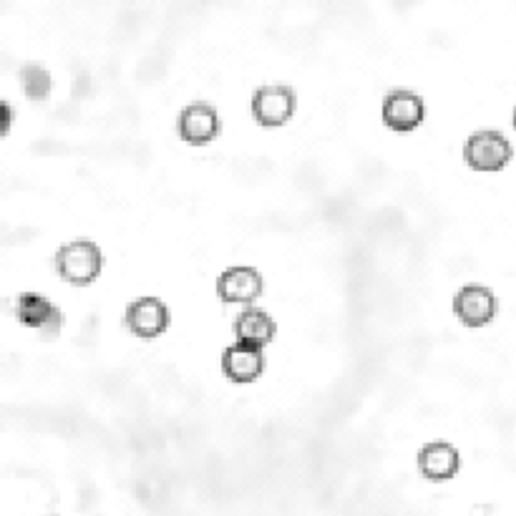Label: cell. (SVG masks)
Masks as SVG:
<instances>
[{
	"mask_svg": "<svg viewBox=\"0 0 516 516\" xmlns=\"http://www.w3.org/2000/svg\"><path fill=\"white\" fill-rule=\"evenodd\" d=\"M104 265V252L89 237L66 242L53 255V270H56V275L63 277L73 287H89L101 275Z\"/></svg>",
	"mask_w": 516,
	"mask_h": 516,
	"instance_id": "1",
	"label": "cell"
},
{
	"mask_svg": "<svg viewBox=\"0 0 516 516\" xmlns=\"http://www.w3.org/2000/svg\"><path fill=\"white\" fill-rule=\"evenodd\" d=\"M418 474L428 481H451L461 471V454L451 441L436 438L418 449Z\"/></svg>",
	"mask_w": 516,
	"mask_h": 516,
	"instance_id": "10",
	"label": "cell"
},
{
	"mask_svg": "<svg viewBox=\"0 0 516 516\" xmlns=\"http://www.w3.org/2000/svg\"><path fill=\"white\" fill-rule=\"evenodd\" d=\"M252 119L265 129H280L290 124L298 111V91L287 84H265L252 91L250 101Z\"/></svg>",
	"mask_w": 516,
	"mask_h": 516,
	"instance_id": "3",
	"label": "cell"
},
{
	"mask_svg": "<svg viewBox=\"0 0 516 516\" xmlns=\"http://www.w3.org/2000/svg\"><path fill=\"white\" fill-rule=\"evenodd\" d=\"M177 134L189 146H207L222 134L217 106L209 101H192L177 114Z\"/></svg>",
	"mask_w": 516,
	"mask_h": 516,
	"instance_id": "7",
	"label": "cell"
},
{
	"mask_svg": "<svg viewBox=\"0 0 516 516\" xmlns=\"http://www.w3.org/2000/svg\"><path fill=\"white\" fill-rule=\"evenodd\" d=\"M511 124H514V129H516V106H514V111H511Z\"/></svg>",
	"mask_w": 516,
	"mask_h": 516,
	"instance_id": "15",
	"label": "cell"
},
{
	"mask_svg": "<svg viewBox=\"0 0 516 516\" xmlns=\"http://www.w3.org/2000/svg\"><path fill=\"white\" fill-rule=\"evenodd\" d=\"M13 313L23 328L41 330L46 335L58 333L66 323V315L46 295H38V292H21L13 303Z\"/></svg>",
	"mask_w": 516,
	"mask_h": 516,
	"instance_id": "9",
	"label": "cell"
},
{
	"mask_svg": "<svg viewBox=\"0 0 516 516\" xmlns=\"http://www.w3.org/2000/svg\"><path fill=\"white\" fill-rule=\"evenodd\" d=\"M232 333H235L237 343L247 345V348L265 350L267 345L275 340L277 335V323L270 313H265L262 308H245L235 315V323H232Z\"/></svg>",
	"mask_w": 516,
	"mask_h": 516,
	"instance_id": "11",
	"label": "cell"
},
{
	"mask_svg": "<svg viewBox=\"0 0 516 516\" xmlns=\"http://www.w3.org/2000/svg\"><path fill=\"white\" fill-rule=\"evenodd\" d=\"M461 154L474 172H501L514 159V146L499 129H479L469 134Z\"/></svg>",
	"mask_w": 516,
	"mask_h": 516,
	"instance_id": "2",
	"label": "cell"
},
{
	"mask_svg": "<svg viewBox=\"0 0 516 516\" xmlns=\"http://www.w3.org/2000/svg\"><path fill=\"white\" fill-rule=\"evenodd\" d=\"M267 358L262 350L247 348V345H227L222 350V371L237 386H247V383H255L257 378L265 373Z\"/></svg>",
	"mask_w": 516,
	"mask_h": 516,
	"instance_id": "12",
	"label": "cell"
},
{
	"mask_svg": "<svg viewBox=\"0 0 516 516\" xmlns=\"http://www.w3.org/2000/svg\"><path fill=\"white\" fill-rule=\"evenodd\" d=\"M18 79H21L23 94L28 101H46L53 91V76L46 66L41 63H26L18 71Z\"/></svg>",
	"mask_w": 516,
	"mask_h": 516,
	"instance_id": "13",
	"label": "cell"
},
{
	"mask_svg": "<svg viewBox=\"0 0 516 516\" xmlns=\"http://www.w3.org/2000/svg\"><path fill=\"white\" fill-rule=\"evenodd\" d=\"M426 114V99L421 94H416V91L398 86V89H391L383 96L381 119L388 129L398 131V134L416 131L426 121Z\"/></svg>",
	"mask_w": 516,
	"mask_h": 516,
	"instance_id": "5",
	"label": "cell"
},
{
	"mask_svg": "<svg viewBox=\"0 0 516 516\" xmlns=\"http://www.w3.org/2000/svg\"><path fill=\"white\" fill-rule=\"evenodd\" d=\"M217 298L227 305H250L265 292V277L252 265L227 267L214 285Z\"/></svg>",
	"mask_w": 516,
	"mask_h": 516,
	"instance_id": "8",
	"label": "cell"
},
{
	"mask_svg": "<svg viewBox=\"0 0 516 516\" xmlns=\"http://www.w3.org/2000/svg\"><path fill=\"white\" fill-rule=\"evenodd\" d=\"M124 323L131 335L141 340H154L164 335L172 325V313H169L167 303L154 295H141L126 305Z\"/></svg>",
	"mask_w": 516,
	"mask_h": 516,
	"instance_id": "6",
	"label": "cell"
},
{
	"mask_svg": "<svg viewBox=\"0 0 516 516\" xmlns=\"http://www.w3.org/2000/svg\"><path fill=\"white\" fill-rule=\"evenodd\" d=\"M451 308H454L456 320L466 328H486L494 323L496 313H499V298L491 287L471 282V285L456 290Z\"/></svg>",
	"mask_w": 516,
	"mask_h": 516,
	"instance_id": "4",
	"label": "cell"
},
{
	"mask_svg": "<svg viewBox=\"0 0 516 516\" xmlns=\"http://www.w3.org/2000/svg\"><path fill=\"white\" fill-rule=\"evenodd\" d=\"M0 109H3V134H8V131H11V124H13V109L8 101H3Z\"/></svg>",
	"mask_w": 516,
	"mask_h": 516,
	"instance_id": "14",
	"label": "cell"
}]
</instances>
